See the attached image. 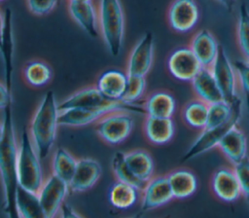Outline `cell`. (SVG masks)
I'll return each mask as SVG.
<instances>
[{
	"label": "cell",
	"instance_id": "cell-1",
	"mask_svg": "<svg viewBox=\"0 0 249 218\" xmlns=\"http://www.w3.org/2000/svg\"><path fill=\"white\" fill-rule=\"evenodd\" d=\"M4 134L0 142V181L3 189L4 212L7 218H20L18 208L19 189L17 158L18 141L14 127L12 104L4 110Z\"/></svg>",
	"mask_w": 249,
	"mask_h": 218
},
{
	"label": "cell",
	"instance_id": "cell-2",
	"mask_svg": "<svg viewBox=\"0 0 249 218\" xmlns=\"http://www.w3.org/2000/svg\"><path fill=\"white\" fill-rule=\"evenodd\" d=\"M58 102L53 91H49L36 107L27 130L35 151L41 161L45 160L56 140L58 124Z\"/></svg>",
	"mask_w": 249,
	"mask_h": 218
},
{
	"label": "cell",
	"instance_id": "cell-3",
	"mask_svg": "<svg viewBox=\"0 0 249 218\" xmlns=\"http://www.w3.org/2000/svg\"><path fill=\"white\" fill-rule=\"evenodd\" d=\"M98 27L109 54L118 56L122 51L125 32V19L120 0H99Z\"/></svg>",
	"mask_w": 249,
	"mask_h": 218
},
{
	"label": "cell",
	"instance_id": "cell-4",
	"mask_svg": "<svg viewBox=\"0 0 249 218\" xmlns=\"http://www.w3.org/2000/svg\"><path fill=\"white\" fill-rule=\"evenodd\" d=\"M17 168L19 187L37 195L44 183L41 160L38 157L27 127H24L18 141Z\"/></svg>",
	"mask_w": 249,
	"mask_h": 218
},
{
	"label": "cell",
	"instance_id": "cell-5",
	"mask_svg": "<svg viewBox=\"0 0 249 218\" xmlns=\"http://www.w3.org/2000/svg\"><path fill=\"white\" fill-rule=\"evenodd\" d=\"M133 127L134 119L130 112L125 110L107 113L94 124L97 136L111 146L124 142L131 134Z\"/></svg>",
	"mask_w": 249,
	"mask_h": 218
},
{
	"label": "cell",
	"instance_id": "cell-6",
	"mask_svg": "<svg viewBox=\"0 0 249 218\" xmlns=\"http://www.w3.org/2000/svg\"><path fill=\"white\" fill-rule=\"evenodd\" d=\"M133 104H126L122 100H118L110 105L95 108H74L60 111L58 115V124L61 127H81L90 124H95L105 114L118 111H133Z\"/></svg>",
	"mask_w": 249,
	"mask_h": 218
},
{
	"label": "cell",
	"instance_id": "cell-7",
	"mask_svg": "<svg viewBox=\"0 0 249 218\" xmlns=\"http://www.w3.org/2000/svg\"><path fill=\"white\" fill-rule=\"evenodd\" d=\"M242 108L238 109L231 120L229 122L213 127H205L200 130L199 134L196 137L193 143L190 145L189 149L183 156V162L191 161L197 158L210 150L217 148L219 142L224 137V135L234 126H237L241 118Z\"/></svg>",
	"mask_w": 249,
	"mask_h": 218
},
{
	"label": "cell",
	"instance_id": "cell-8",
	"mask_svg": "<svg viewBox=\"0 0 249 218\" xmlns=\"http://www.w3.org/2000/svg\"><path fill=\"white\" fill-rule=\"evenodd\" d=\"M155 56V39L151 32L145 33L131 49L125 72L128 76L146 77L150 72Z\"/></svg>",
	"mask_w": 249,
	"mask_h": 218
},
{
	"label": "cell",
	"instance_id": "cell-9",
	"mask_svg": "<svg viewBox=\"0 0 249 218\" xmlns=\"http://www.w3.org/2000/svg\"><path fill=\"white\" fill-rule=\"evenodd\" d=\"M210 70L218 84L224 99L233 102L239 95L237 93V74L233 63L231 61L227 52L221 46L217 58L210 67Z\"/></svg>",
	"mask_w": 249,
	"mask_h": 218
},
{
	"label": "cell",
	"instance_id": "cell-10",
	"mask_svg": "<svg viewBox=\"0 0 249 218\" xmlns=\"http://www.w3.org/2000/svg\"><path fill=\"white\" fill-rule=\"evenodd\" d=\"M201 68V64L189 46L176 48L166 59L168 73L178 81L192 82Z\"/></svg>",
	"mask_w": 249,
	"mask_h": 218
},
{
	"label": "cell",
	"instance_id": "cell-11",
	"mask_svg": "<svg viewBox=\"0 0 249 218\" xmlns=\"http://www.w3.org/2000/svg\"><path fill=\"white\" fill-rule=\"evenodd\" d=\"M166 18L175 32L192 31L199 19V9L196 0H173L168 7Z\"/></svg>",
	"mask_w": 249,
	"mask_h": 218
},
{
	"label": "cell",
	"instance_id": "cell-12",
	"mask_svg": "<svg viewBox=\"0 0 249 218\" xmlns=\"http://www.w3.org/2000/svg\"><path fill=\"white\" fill-rule=\"evenodd\" d=\"M68 192V184L53 174H51L44 180L37 198L49 218H55L57 216L61 205L65 202Z\"/></svg>",
	"mask_w": 249,
	"mask_h": 218
},
{
	"label": "cell",
	"instance_id": "cell-13",
	"mask_svg": "<svg viewBox=\"0 0 249 218\" xmlns=\"http://www.w3.org/2000/svg\"><path fill=\"white\" fill-rule=\"evenodd\" d=\"M210 189L214 197L223 202H233L242 197L233 167L217 168L210 178Z\"/></svg>",
	"mask_w": 249,
	"mask_h": 218
},
{
	"label": "cell",
	"instance_id": "cell-14",
	"mask_svg": "<svg viewBox=\"0 0 249 218\" xmlns=\"http://www.w3.org/2000/svg\"><path fill=\"white\" fill-rule=\"evenodd\" d=\"M174 200L166 175H154L141 191L140 202L143 211L161 207Z\"/></svg>",
	"mask_w": 249,
	"mask_h": 218
},
{
	"label": "cell",
	"instance_id": "cell-15",
	"mask_svg": "<svg viewBox=\"0 0 249 218\" xmlns=\"http://www.w3.org/2000/svg\"><path fill=\"white\" fill-rule=\"evenodd\" d=\"M102 168L100 164L91 158H80L77 161L74 175L69 182V191L83 193L90 190L100 179Z\"/></svg>",
	"mask_w": 249,
	"mask_h": 218
},
{
	"label": "cell",
	"instance_id": "cell-16",
	"mask_svg": "<svg viewBox=\"0 0 249 218\" xmlns=\"http://www.w3.org/2000/svg\"><path fill=\"white\" fill-rule=\"evenodd\" d=\"M217 149L234 165L248 157V140L242 129L237 126L232 127L221 139Z\"/></svg>",
	"mask_w": 249,
	"mask_h": 218
},
{
	"label": "cell",
	"instance_id": "cell-17",
	"mask_svg": "<svg viewBox=\"0 0 249 218\" xmlns=\"http://www.w3.org/2000/svg\"><path fill=\"white\" fill-rule=\"evenodd\" d=\"M118 100H110L106 98L95 87H85L58 103V111H64L74 108H95L110 105Z\"/></svg>",
	"mask_w": 249,
	"mask_h": 218
},
{
	"label": "cell",
	"instance_id": "cell-18",
	"mask_svg": "<svg viewBox=\"0 0 249 218\" xmlns=\"http://www.w3.org/2000/svg\"><path fill=\"white\" fill-rule=\"evenodd\" d=\"M189 47L201 66L210 68L218 56L221 46L210 30L200 29L195 33Z\"/></svg>",
	"mask_w": 249,
	"mask_h": 218
},
{
	"label": "cell",
	"instance_id": "cell-19",
	"mask_svg": "<svg viewBox=\"0 0 249 218\" xmlns=\"http://www.w3.org/2000/svg\"><path fill=\"white\" fill-rule=\"evenodd\" d=\"M142 129L147 141L153 145L167 144L175 134V125L172 118L145 116Z\"/></svg>",
	"mask_w": 249,
	"mask_h": 218
},
{
	"label": "cell",
	"instance_id": "cell-20",
	"mask_svg": "<svg viewBox=\"0 0 249 218\" xmlns=\"http://www.w3.org/2000/svg\"><path fill=\"white\" fill-rule=\"evenodd\" d=\"M177 109L174 95L165 90L150 92L144 100L143 112L146 116L157 118H172Z\"/></svg>",
	"mask_w": 249,
	"mask_h": 218
},
{
	"label": "cell",
	"instance_id": "cell-21",
	"mask_svg": "<svg viewBox=\"0 0 249 218\" xmlns=\"http://www.w3.org/2000/svg\"><path fill=\"white\" fill-rule=\"evenodd\" d=\"M170 186L173 198L176 200H185L197 190L198 182L196 173L186 167H177L165 174Z\"/></svg>",
	"mask_w": 249,
	"mask_h": 218
},
{
	"label": "cell",
	"instance_id": "cell-22",
	"mask_svg": "<svg viewBox=\"0 0 249 218\" xmlns=\"http://www.w3.org/2000/svg\"><path fill=\"white\" fill-rule=\"evenodd\" d=\"M128 75L119 69H108L102 72L95 83L98 91L110 100H121L124 94Z\"/></svg>",
	"mask_w": 249,
	"mask_h": 218
},
{
	"label": "cell",
	"instance_id": "cell-23",
	"mask_svg": "<svg viewBox=\"0 0 249 218\" xmlns=\"http://www.w3.org/2000/svg\"><path fill=\"white\" fill-rule=\"evenodd\" d=\"M68 12L72 19L89 36L99 34L98 13L92 2L68 3Z\"/></svg>",
	"mask_w": 249,
	"mask_h": 218
},
{
	"label": "cell",
	"instance_id": "cell-24",
	"mask_svg": "<svg viewBox=\"0 0 249 218\" xmlns=\"http://www.w3.org/2000/svg\"><path fill=\"white\" fill-rule=\"evenodd\" d=\"M191 84L196 97L207 104L225 100L210 68L202 67Z\"/></svg>",
	"mask_w": 249,
	"mask_h": 218
},
{
	"label": "cell",
	"instance_id": "cell-25",
	"mask_svg": "<svg viewBox=\"0 0 249 218\" xmlns=\"http://www.w3.org/2000/svg\"><path fill=\"white\" fill-rule=\"evenodd\" d=\"M5 28L0 45V54L3 61L5 84L8 89L12 91V77L14 69V34H13V24H12V12L7 10L5 12Z\"/></svg>",
	"mask_w": 249,
	"mask_h": 218
},
{
	"label": "cell",
	"instance_id": "cell-26",
	"mask_svg": "<svg viewBox=\"0 0 249 218\" xmlns=\"http://www.w3.org/2000/svg\"><path fill=\"white\" fill-rule=\"evenodd\" d=\"M124 162L130 171L141 182L147 183L155 173V162L152 155L145 149H134L125 152Z\"/></svg>",
	"mask_w": 249,
	"mask_h": 218
},
{
	"label": "cell",
	"instance_id": "cell-27",
	"mask_svg": "<svg viewBox=\"0 0 249 218\" xmlns=\"http://www.w3.org/2000/svg\"><path fill=\"white\" fill-rule=\"evenodd\" d=\"M53 69L51 65L42 59H30L21 69L23 82L30 88L40 89L53 80Z\"/></svg>",
	"mask_w": 249,
	"mask_h": 218
},
{
	"label": "cell",
	"instance_id": "cell-28",
	"mask_svg": "<svg viewBox=\"0 0 249 218\" xmlns=\"http://www.w3.org/2000/svg\"><path fill=\"white\" fill-rule=\"evenodd\" d=\"M141 196V192L133 186L116 181L108 191V200L116 209L126 210L132 207Z\"/></svg>",
	"mask_w": 249,
	"mask_h": 218
},
{
	"label": "cell",
	"instance_id": "cell-29",
	"mask_svg": "<svg viewBox=\"0 0 249 218\" xmlns=\"http://www.w3.org/2000/svg\"><path fill=\"white\" fill-rule=\"evenodd\" d=\"M209 104L195 97L187 101L181 109L183 122L191 128L202 130L206 127Z\"/></svg>",
	"mask_w": 249,
	"mask_h": 218
},
{
	"label": "cell",
	"instance_id": "cell-30",
	"mask_svg": "<svg viewBox=\"0 0 249 218\" xmlns=\"http://www.w3.org/2000/svg\"><path fill=\"white\" fill-rule=\"evenodd\" d=\"M240 108H242V99L240 96L233 102L220 100L209 104L206 127H218L229 122Z\"/></svg>",
	"mask_w": 249,
	"mask_h": 218
},
{
	"label": "cell",
	"instance_id": "cell-31",
	"mask_svg": "<svg viewBox=\"0 0 249 218\" xmlns=\"http://www.w3.org/2000/svg\"><path fill=\"white\" fill-rule=\"evenodd\" d=\"M77 161L78 159H76L68 150L63 147H58L52 157V174L69 184L74 175Z\"/></svg>",
	"mask_w": 249,
	"mask_h": 218
},
{
	"label": "cell",
	"instance_id": "cell-32",
	"mask_svg": "<svg viewBox=\"0 0 249 218\" xmlns=\"http://www.w3.org/2000/svg\"><path fill=\"white\" fill-rule=\"evenodd\" d=\"M18 208L20 218H49L40 205L37 195L20 187L18 192Z\"/></svg>",
	"mask_w": 249,
	"mask_h": 218
},
{
	"label": "cell",
	"instance_id": "cell-33",
	"mask_svg": "<svg viewBox=\"0 0 249 218\" xmlns=\"http://www.w3.org/2000/svg\"><path fill=\"white\" fill-rule=\"evenodd\" d=\"M124 153L121 151H117L114 153L112 161H111V168L112 172L117 181L129 184L139 190L140 192L144 189L145 183L141 182L134 174L130 171L128 166L124 162Z\"/></svg>",
	"mask_w": 249,
	"mask_h": 218
},
{
	"label": "cell",
	"instance_id": "cell-34",
	"mask_svg": "<svg viewBox=\"0 0 249 218\" xmlns=\"http://www.w3.org/2000/svg\"><path fill=\"white\" fill-rule=\"evenodd\" d=\"M236 41L243 55V59L249 62V10L244 4H242L238 10Z\"/></svg>",
	"mask_w": 249,
	"mask_h": 218
},
{
	"label": "cell",
	"instance_id": "cell-35",
	"mask_svg": "<svg viewBox=\"0 0 249 218\" xmlns=\"http://www.w3.org/2000/svg\"><path fill=\"white\" fill-rule=\"evenodd\" d=\"M146 77L128 76L127 83L122 96V101L126 104H134L140 100L146 91Z\"/></svg>",
	"mask_w": 249,
	"mask_h": 218
},
{
	"label": "cell",
	"instance_id": "cell-36",
	"mask_svg": "<svg viewBox=\"0 0 249 218\" xmlns=\"http://www.w3.org/2000/svg\"><path fill=\"white\" fill-rule=\"evenodd\" d=\"M232 167L240 186L241 196L249 203V157L232 165Z\"/></svg>",
	"mask_w": 249,
	"mask_h": 218
},
{
	"label": "cell",
	"instance_id": "cell-37",
	"mask_svg": "<svg viewBox=\"0 0 249 218\" xmlns=\"http://www.w3.org/2000/svg\"><path fill=\"white\" fill-rule=\"evenodd\" d=\"M59 0H26L27 9L35 16L43 17L51 14L57 6Z\"/></svg>",
	"mask_w": 249,
	"mask_h": 218
},
{
	"label": "cell",
	"instance_id": "cell-38",
	"mask_svg": "<svg viewBox=\"0 0 249 218\" xmlns=\"http://www.w3.org/2000/svg\"><path fill=\"white\" fill-rule=\"evenodd\" d=\"M235 68L238 84L242 91L249 94V62L244 59H238L233 62Z\"/></svg>",
	"mask_w": 249,
	"mask_h": 218
},
{
	"label": "cell",
	"instance_id": "cell-39",
	"mask_svg": "<svg viewBox=\"0 0 249 218\" xmlns=\"http://www.w3.org/2000/svg\"><path fill=\"white\" fill-rule=\"evenodd\" d=\"M12 104V91H10L7 85L0 81V111L5 110Z\"/></svg>",
	"mask_w": 249,
	"mask_h": 218
},
{
	"label": "cell",
	"instance_id": "cell-40",
	"mask_svg": "<svg viewBox=\"0 0 249 218\" xmlns=\"http://www.w3.org/2000/svg\"><path fill=\"white\" fill-rule=\"evenodd\" d=\"M58 218H84L79 212H77L71 205L64 202L58 212Z\"/></svg>",
	"mask_w": 249,
	"mask_h": 218
},
{
	"label": "cell",
	"instance_id": "cell-41",
	"mask_svg": "<svg viewBox=\"0 0 249 218\" xmlns=\"http://www.w3.org/2000/svg\"><path fill=\"white\" fill-rule=\"evenodd\" d=\"M217 1L228 11H231L235 6V2H236V0H217Z\"/></svg>",
	"mask_w": 249,
	"mask_h": 218
},
{
	"label": "cell",
	"instance_id": "cell-42",
	"mask_svg": "<svg viewBox=\"0 0 249 218\" xmlns=\"http://www.w3.org/2000/svg\"><path fill=\"white\" fill-rule=\"evenodd\" d=\"M4 28H5V15L0 10V45H1L2 37L4 33Z\"/></svg>",
	"mask_w": 249,
	"mask_h": 218
},
{
	"label": "cell",
	"instance_id": "cell-43",
	"mask_svg": "<svg viewBox=\"0 0 249 218\" xmlns=\"http://www.w3.org/2000/svg\"><path fill=\"white\" fill-rule=\"evenodd\" d=\"M3 134H4V124H3V122L0 121V142L3 138Z\"/></svg>",
	"mask_w": 249,
	"mask_h": 218
},
{
	"label": "cell",
	"instance_id": "cell-44",
	"mask_svg": "<svg viewBox=\"0 0 249 218\" xmlns=\"http://www.w3.org/2000/svg\"><path fill=\"white\" fill-rule=\"evenodd\" d=\"M83 2H92V0H68V3H83Z\"/></svg>",
	"mask_w": 249,
	"mask_h": 218
},
{
	"label": "cell",
	"instance_id": "cell-45",
	"mask_svg": "<svg viewBox=\"0 0 249 218\" xmlns=\"http://www.w3.org/2000/svg\"><path fill=\"white\" fill-rule=\"evenodd\" d=\"M126 218H143L141 214H135V215H132V216H129V217H126Z\"/></svg>",
	"mask_w": 249,
	"mask_h": 218
},
{
	"label": "cell",
	"instance_id": "cell-46",
	"mask_svg": "<svg viewBox=\"0 0 249 218\" xmlns=\"http://www.w3.org/2000/svg\"><path fill=\"white\" fill-rule=\"evenodd\" d=\"M4 1H5V0H0V4H1L2 2H4Z\"/></svg>",
	"mask_w": 249,
	"mask_h": 218
}]
</instances>
